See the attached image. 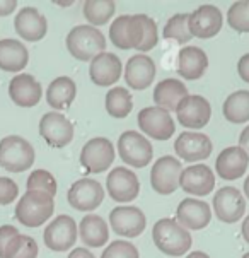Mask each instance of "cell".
<instances>
[{
	"instance_id": "1",
	"label": "cell",
	"mask_w": 249,
	"mask_h": 258,
	"mask_svg": "<svg viewBox=\"0 0 249 258\" xmlns=\"http://www.w3.org/2000/svg\"><path fill=\"white\" fill-rule=\"evenodd\" d=\"M152 238H154L155 246L169 256L185 255L193 244L190 231L171 217H164L155 222L152 227Z\"/></svg>"
},
{
	"instance_id": "2",
	"label": "cell",
	"mask_w": 249,
	"mask_h": 258,
	"mask_svg": "<svg viewBox=\"0 0 249 258\" xmlns=\"http://www.w3.org/2000/svg\"><path fill=\"white\" fill-rule=\"evenodd\" d=\"M67 50L80 62H93L106 50V36L91 24H80L67 34Z\"/></svg>"
},
{
	"instance_id": "3",
	"label": "cell",
	"mask_w": 249,
	"mask_h": 258,
	"mask_svg": "<svg viewBox=\"0 0 249 258\" xmlns=\"http://www.w3.org/2000/svg\"><path fill=\"white\" fill-rule=\"evenodd\" d=\"M55 197L45 191H26L16 205V219L28 227H39L51 219Z\"/></svg>"
},
{
	"instance_id": "4",
	"label": "cell",
	"mask_w": 249,
	"mask_h": 258,
	"mask_svg": "<svg viewBox=\"0 0 249 258\" xmlns=\"http://www.w3.org/2000/svg\"><path fill=\"white\" fill-rule=\"evenodd\" d=\"M34 163V149L19 135H7L0 141V166L11 173H23Z\"/></svg>"
},
{
	"instance_id": "5",
	"label": "cell",
	"mask_w": 249,
	"mask_h": 258,
	"mask_svg": "<svg viewBox=\"0 0 249 258\" xmlns=\"http://www.w3.org/2000/svg\"><path fill=\"white\" fill-rule=\"evenodd\" d=\"M118 154L126 166L145 168L152 161L154 149L147 137L135 130H126L118 139Z\"/></svg>"
},
{
	"instance_id": "6",
	"label": "cell",
	"mask_w": 249,
	"mask_h": 258,
	"mask_svg": "<svg viewBox=\"0 0 249 258\" xmlns=\"http://www.w3.org/2000/svg\"><path fill=\"white\" fill-rule=\"evenodd\" d=\"M108 195L118 204H128L138 197L140 191V180L130 168L118 166L111 169L106 178Z\"/></svg>"
},
{
	"instance_id": "7",
	"label": "cell",
	"mask_w": 249,
	"mask_h": 258,
	"mask_svg": "<svg viewBox=\"0 0 249 258\" xmlns=\"http://www.w3.org/2000/svg\"><path fill=\"white\" fill-rule=\"evenodd\" d=\"M138 126L148 139H155V141H168L176 130L171 113L159 106L143 108L138 113Z\"/></svg>"
},
{
	"instance_id": "8",
	"label": "cell",
	"mask_w": 249,
	"mask_h": 258,
	"mask_svg": "<svg viewBox=\"0 0 249 258\" xmlns=\"http://www.w3.org/2000/svg\"><path fill=\"white\" fill-rule=\"evenodd\" d=\"M78 238V226L70 216H56L46 226L43 239L45 244L53 251H67L73 248Z\"/></svg>"
},
{
	"instance_id": "9",
	"label": "cell",
	"mask_w": 249,
	"mask_h": 258,
	"mask_svg": "<svg viewBox=\"0 0 249 258\" xmlns=\"http://www.w3.org/2000/svg\"><path fill=\"white\" fill-rule=\"evenodd\" d=\"M39 135L45 139L50 147L62 149L72 142L73 125L67 116L60 111L45 113L39 121Z\"/></svg>"
},
{
	"instance_id": "10",
	"label": "cell",
	"mask_w": 249,
	"mask_h": 258,
	"mask_svg": "<svg viewBox=\"0 0 249 258\" xmlns=\"http://www.w3.org/2000/svg\"><path fill=\"white\" fill-rule=\"evenodd\" d=\"M183 166L174 156H162L155 161L150 171V185L160 195H171L179 186Z\"/></svg>"
},
{
	"instance_id": "11",
	"label": "cell",
	"mask_w": 249,
	"mask_h": 258,
	"mask_svg": "<svg viewBox=\"0 0 249 258\" xmlns=\"http://www.w3.org/2000/svg\"><path fill=\"white\" fill-rule=\"evenodd\" d=\"M109 39L120 50H137L143 39V26L137 16H120L109 26Z\"/></svg>"
},
{
	"instance_id": "12",
	"label": "cell",
	"mask_w": 249,
	"mask_h": 258,
	"mask_svg": "<svg viewBox=\"0 0 249 258\" xmlns=\"http://www.w3.org/2000/svg\"><path fill=\"white\" fill-rule=\"evenodd\" d=\"M213 212L218 221L225 224H234L241 221L246 212V200L241 191L234 186H224L213 195Z\"/></svg>"
},
{
	"instance_id": "13",
	"label": "cell",
	"mask_w": 249,
	"mask_h": 258,
	"mask_svg": "<svg viewBox=\"0 0 249 258\" xmlns=\"http://www.w3.org/2000/svg\"><path fill=\"white\" fill-rule=\"evenodd\" d=\"M115 161V147L104 137H96L86 142L80 151V164L89 173H103Z\"/></svg>"
},
{
	"instance_id": "14",
	"label": "cell",
	"mask_w": 249,
	"mask_h": 258,
	"mask_svg": "<svg viewBox=\"0 0 249 258\" xmlns=\"http://www.w3.org/2000/svg\"><path fill=\"white\" fill-rule=\"evenodd\" d=\"M222 24H224V16H222L220 9L212 6V4H205V6L195 9L188 19V28H190L191 36L202 39L217 36L222 29Z\"/></svg>"
},
{
	"instance_id": "15",
	"label": "cell",
	"mask_w": 249,
	"mask_h": 258,
	"mask_svg": "<svg viewBox=\"0 0 249 258\" xmlns=\"http://www.w3.org/2000/svg\"><path fill=\"white\" fill-rule=\"evenodd\" d=\"M67 200L75 211L89 212L98 209L104 200V188L101 183L91 180V178H80L70 186L67 194Z\"/></svg>"
},
{
	"instance_id": "16",
	"label": "cell",
	"mask_w": 249,
	"mask_h": 258,
	"mask_svg": "<svg viewBox=\"0 0 249 258\" xmlns=\"http://www.w3.org/2000/svg\"><path fill=\"white\" fill-rule=\"evenodd\" d=\"M109 224L113 231L125 238H137L143 233L147 226L145 214L133 205H121L115 207L109 214Z\"/></svg>"
},
{
	"instance_id": "17",
	"label": "cell",
	"mask_w": 249,
	"mask_h": 258,
	"mask_svg": "<svg viewBox=\"0 0 249 258\" xmlns=\"http://www.w3.org/2000/svg\"><path fill=\"white\" fill-rule=\"evenodd\" d=\"M178 121L186 128H203L210 121L212 116V106L203 96L188 94L176 110Z\"/></svg>"
},
{
	"instance_id": "18",
	"label": "cell",
	"mask_w": 249,
	"mask_h": 258,
	"mask_svg": "<svg viewBox=\"0 0 249 258\" xmlns=\"http://www.w3.org/2000/svg\"><path fill=\"white\" fill-rule=\"evenodd\" d=\"M174 151L181 159L188 163H196L203 161L212 154L213 144L208 139V135L200 132H183L178 135L174 142Z\"/></svg>"
},
{
	"instance_id": "19",
	"label": "cell",
	"mask_w": 249,
	"mask_h": 258,
	"mask_svg": "<svg viewBox=\"0 0 249 258\" xmlns=\"http://www.w3.org/2000/svg\"><path fill=\"white\" fill-rule=\"evenodd\" d=\"M212 211L210 205L198 199H188L181 200L176 209V221L188 231H200L210 224Z\"/></svg>"
},
{
	"instance_id": "20",
	"label": "cell",
	"mask_w": 249,
	"mask_h": 258,
	"mask_svg": "<svg viewBox=\"0 0 249 258\" xmlns=\"http://www.w3.org/2000/svg\"><path fill=\"white\" fill-rule=\"evenodd\" d=\"M179 186L190 195L205 197L210 195L215 188V174L207 164H195L183 169Z\"/></svg>"
},
{
	"instance_id": "21",
	"label": "cell",
	"mask_w": 249,
	"mask_h": 258,
	"mask_svg": "<svg viewBox=\"0 0 249 258\" xmlns=\"http://www.w3.org/2000/svg\"><path fill=\"white\" fill-rule=\"evenodd\" d=\"M43 89L41 84L34 79L31 74H17L9 82V98L17 106L33 108L41 101Z\"/></svg>"
},
{
	"instance_id": "22",
	"label": "cell",
	"mask_w": 249,
	"mask_h": 258,
	"mask_svg": "<svg viewBox=\"0 0 249 258\" xmlns=\"http://www.w3.org/2000/svg\"><path fill=\"white\" fill-rule=\"evenodd\" d=\"M121 72H125L121 60L115 53H109V51H104V53L98 55L89 65L91 81L96 86H101V87L116 84L121 77Z\"/></svg>"
},
{
	"instance_id": "23",
	"label": "cell",
	"mask_w": 249,
	"mask_h": 258,
	"mask_svg": "<svg viewBox=\"0 0 249 258\" xmlns=\"http://www.w3.org/2000/svg\"><path fill=\"white\" fill-rule=\"evenodd\" d=\"M17 34L26 41H39L48 31V21L36 7H24L17 12L14 19Z\"/></svg>"
},
{
	"instance_id": "24",
	"label": "cell",
	"mask_w": 249,
	"mask_h": 258,
	"mask_svg": "<svg viewBox=\"0 0 249 258\" xmlns=\"http://www.w3.org/2000/svg\"><path fill=\"white\" fill-rule=\"evenodd\" d=\"M249 164V157L239 146L227 147L217 156L215 169L222 180L234 181L244 176Z\"/></svg>"
},
{
	"instance_id": "25",
	"label": "cell",
	"mask_w": 249,
	"mask_h": 258,
	"mask_svg": "<svg viewBox=\"0 0 249 258\" xmlns=\"http://www.w3.org/2000/svg\"><path fill=\"white\" fill-rule=\"evenodd\" d=\"M155 77V63L150 56L138 53L125 65V81L132 89L142 91L152 84Z\"/></svg>"
},
{
	"instance_id": "26",
	"label": "cell",
	"mask_w": 249,
	"mask_h": 258,
	"mask_svg": "<svg viewBox=\"0 0 249 258\" xmlns=\"http://www.w3.org/2000/svg\"><path fill=\"white\" fill-rule=\"evenodd\" d=\"M208 67V56L198 46L188 45L181 48L178 55V74L188 81H196L205 74Z\"/></svg>"
},
{
	"instance_id": "27",
	"label": "cell",
	"mask_w": 249,
	"mask_h": 258,
	"mask_svg": "<svg viewBox=\"0 0 249 258\" xmlns=\"http://www.w3.org/2000/svg\"><path fill=\"white\" fill-rule=\"evenodd\" d=\"M29 62V51L17 39H0V71L21 72Z\"/></svg>"
},
{
	"instance_id": "28",
	"label": "cell",
	"mask_w": 249,
	"mask_h": 258,
	"mask_svg": "<svg viewBox=\"0 0 249 258\" xmlns=\"http://www.w3.org/2000/svg\"><path fill=\"white\" fill-rule=\"evenodd\" d=\"M186 96H188L186 86L183 84L181 81H178V79H164V81H160L154 89L155 106L162 108V110H168L169 113L176 111L179 103H181Z\"/></svg>"
},
{
	"instance_id": "29",
	"label": "cell",
	"mask_w": 249,
	"mask_h": 258,
	"mask_svg": "<svg viewBox=\"0 0 249 258\" xmlns=\"http://www.w3.org/2000/svg\"><path fill=\"white\" fill-rule=\"evenodd\" d=\"M78 236L87 248H101L108 243L109 227L101 216L87 214L78 224Z\"/></svg>"
},
{
	"instance_id": "30",
	"label": "cell",
	"mask_w": 249,
	"mask_h": 258,
	"mask_svg": "<svg viewBox=\"0 0 249 258\" xmlns=\"http://www.w3.org/2000/svg\"><path fill=\"white\" fill-rule=\"evenodd\" d=\"M75 96H77V86L67 76H60L53 79L46 89V101L56 111L70 108Z\"/></svg>"
},
{
	"instance_id": "31",
	"label": "cell",
	"mask_w": 249,
	"mask_h": 258,
	"mask_svg": "<svg viewBox=\"0 0 249 258\" xmlns=\"http://www.w3.org/2000/svg\"><path fill=\"white\" fill-rule=\"evenodd\" d=\"M224 116L230 123H247L249 121V91H235L229 94L222 106Z\"/></svg>"
},
{
	"instance_id": "32",
	"label": "cell",
	"mask_w": 249,
	"mask_h": 258,
	"mask_svg": "<svg viewBox=\"0 0 249 258\" xmlns=\"http://www.w3.org/2000/svg\"><path fill=\"white\" fill-rule=\"evenodd\" d=\"M106 111L113 118H126L133 110V99L128 89L116 86L106 94Z\"/></svg>"
},
{
	"instance_id": "33",
	"label": "cell",
	"mask_w": 249,
	"mask_h": 258,
	"mask_svg": "<svg viewBox=\"0 0 249 258\" xmlns=\"http://www.w3.org/2000/svg\"><path fill=\"white\" fill-rule=\"evenodd\" d=\"M115 2L111 0H87L84 4V16L91 26H103L106 24L115 14Z\"/></svg>"
},
{
	"instance_id": "34",
	"label": "cell",
	"mask_w": 249,
	"mask_h": 258,
	"mask_svg": "<svg viewBox=\"0 0 249 258\" xmlns=\"http://www.w3.org/2000/svg\"><path fill=\"white\" fill-rule=\"evenodd\" d=\"M188 19H190V14H185V12L183 14H174L165 23L162 29V36L165 39H173V41L179 43V45L190 43V39L193 36H191L190 28H188Z\"/></svg>"
},
{
	"instance_id": "35",
	"label": "cell",
	"mask_w": 249,
	"mask_h": 258,
	"mask_svg": "<svg viewBox=\"0 0 249 258\" xmlns=\"http://www.w3.org/2000/svg\"><path fill=\"white\" fill-rule=\"evenodd\" d=\"M4 258H38V243L34 238L26 234H17L7 244Z\"/></svg>"
},
{
	"instance_id": "36",
	"label": "cell",
	"mask_w": 249,
	"mask_h": 258,
	"mask_svg": "<svg viewBox=\"0 0 249 258\" xmlns=\"http://www.w3.org/2000/svg\"><path fill=\"white\" fill-rule=\"evenodd\" d=\"M227 23L237 33H249V2H234L227 11Z\"/></svg>"
},
{
	"instance_id": "37",
	"label": "cell",
	"mask_w": 249,
	"mask_h": 258,
	"mask_svg": "<svg viewBox=\"0 0 249 258\" xmlns=\"http://www.w3.org/2000/svg\"><path fill=\"white\" fill-rule=\"evenodd\" d=\"M26 188L29 191H45V194L55 197L56 194V180L55 176L46 169H36L29 174Z\"/></svg>"
},
{
	"instance_id": "38",
	"label": "cell",
	"mask_w": 249,
	"mask_h": 258,
	"mask_svg": "<svg viewBox=\"0 0 249 258\" xmlns=\"http://www.w3.org/2000/svg\"><path fill=\"white\" fill-rule=\"evenodd\" d=\"M138 17H140V23L143 26V39L137 50L145 53V51L152 50L157 45V41H159V31H157V24L152 17H148L145 14H138Z\"/></svg>"
},
{
	"instance_id": "39",
	"label": "cell",
	"mask_w": 249,
	"mask_h": 258,
	"mask_svg": "<svg viewBox=\"0 0 249 258\" xmlns=\"http://www.w3.org/2000/svg\"><path fill=\"white\" fill-rule=\"evenodd\" d=\"M101 258H140L138 250L128 241H113L108 244V248H104Z\"/></svg>"
},
{
	"instance_id": "40",
	"label": "cell",
	"mask_w": 249,
	"mask_h": 258,
	"mask_svg": "<svg viewBox=\"0 0 249 258\" xmlns=\"http://www.w3.org/2000/svg\"><path fill=\"white\" fill-rule=\"evenodd\" d=\"M19 188L17 183L11 178L0 176V205H9L17 199Z\"/></svg>"
},
{
	"instance_id": "41",
	"label": "cell",
	"mask_w": 249,
	"mask_h": 258,
	"mask_svg": "<svg viewBox=\"0 0 249 258\" xmlns=\"http://www.w3.org/2000/svg\"><path fill=\"white\" fill-rule=\"evenodd\" d=\"M17 234H19V231H17L14 226H11V224L0 226V258L6 256L7 244L11 243Z\"/></svg>"
},
{
	"instance_id": "42",
	"label": "cell",
	"mask_w": 249,
	"mask_h": 258,
	"mask_svg": "<svg viewBox=\"0 0 249 258\" xmlns=\"http://www.w3.org/2000/svg\"><path fill=\"white\" fill-rule=\"evenodd\" d=\"M237 72H239V77L242 79L244 82L249 84V53L242 55L237 62Z\"/></svg>"
},
{
	"instance_id": "43",
	"label": "cell",
	"mask_w": 249,
	"mask_h": 258,
	"mask_svg": "<svg viewBox=\"0 0 249 258\" xmlns=\"http://www.w3.org/2000/svg\"><path fill=\"white\" fill-rule=\"evenodd\" d=\"M17 2L14 0H0V17H6L16 11Z\"/></svg>"
},
{
	"instance_id": "44",
	"label": "cell",
	"mask_w": 249,
	"mask_h": 258,
	"mask_svg": "<svg viewBox=\"0 0 249 258\" xmlns=\"http://www.w3.org/2000/svg\"><path fill=\"white\" fill-rule=\"evenodd\" d=\"M239 147H241L249 157V125L242 130L241 135H239Z\"/></svg>"
},
{
	"instance_id": "45",
	"label": "cell",
	"mask_w": 249,
	"mask_h": 258,
	"mask_svg": "<svg viewBox=\"0 0 249 258\" xmlns=\"http://www.w3.org/2000/svg\"><path fill=\"white\" fill-rule=\"evenodd\" d=\"M67 258H96V256H94V253H91L87 248H73Z\"/></svg>"
},
{
	"instance_id": "46",
	"label": "cell",
	"mask_w": 249,
	"mask_h": 258,
	"mask_svg": "<svg viewBox=\"0 0 249 258\" xmlns=\"http://www.w3.org/2000/svg\"><path fill=\"white\" fill-rule=\"evenodd\" d=\"M242 238H244V241H246L249 244V216L246 217V219L242 221Z\"/></svg>"
},
{
	"instance_id": "47",
	"label": "cell",
	"mask_w": 249,
	"mask_h": 258,
	"mask_svg": "<svg viewBox=\"0 0 249 258\" xmlns=\"http://www.w3.org/2000/svg\"><path fill=\"white\" fill-rule=\"evenodd\" d=\"M186 258H210V256H208L207 253H203V251H191Z\"/></svg>"
},
{
	"instance_id": "48",
	"label": "cell",
	"mask_w": 249,
	"mask_h": 258,
	"mask_svg": "<svg viewBox=\"0 0 249 258\" xmlns=\"http://www.w3.org/2000/svg\"><path fill=\"white\" fill-rule=\"evenodd\" d=\"M244 194H246V197L249 199V176L244 180Z\"/></svg>"
},
{
	"instance_id": "49",
	"label": "cell",
	"mask_w": 249,
	"mask_h": 258,
	"mask_svg": "<svg viewBox=\"0 0 249 258\" xmlns=\"http://www.w3.org/2000/svg\"><path fill=\"white\" fill-rule=\"evenodd\" d=\"M242 258H249V251H247V253H244V255H242Z\"/></svg>"
}]
</instances>
